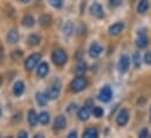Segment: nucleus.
<instances>
[{"label":"nucleus","instance_id":"obj_1","mask_svg":"<svg viewBox=\"0 0 151 138\" xmlns=\"http://www.w3.org/2000/svg\"><path fill=\"white\" fill-rule=\"evenodd\" d=\"M60 93H61V82L59 80L53 82L45 90V95L47 96L48 100H56L60 96Z\"/></svg>","mask_w":151,"mask_h":138},{"label":"nucleus","instance_id":"obj_2","mask_svg":"<svg viewBox=\"0 0 151 138\" xmlns=\"http://www.w3.org/2000/svg\"><path fill=\"white\" fill-rule=\"evenodd\" d=\"M86 87H87V78L83 77V76H81V75L75 77V78L70 82V90L74 91V93L82 91Z\"/></svg>","mask_w":151,"mask_h":138},{"label":"nucleus","instance_id":"obj_3","mask_svg":"<svg viewBox=\"0 0 151 138\" xmlns=\"http://www.w3.org/2000/svg\"><path fill=\"white\" fill-rule=\"evenodd\" d=\"M52 60L56 66H63L67 62L68 56L62 49H55L52 54Z\"/></svg>","mask_w":151,"mask_h":138},{"label":"nucleus","instance_id":"obj_4","mask_svg":"<svg viewBox=\"0 0 151 138\" xmlns=\"http://www.w3.org/2000/svg\"><path fill=\"white\" fill-rule=\"evenodd\" d=\"M41 54L40 53H34V54H32V55H29L28 58H27V60L25 61V68L26 70H28V71H31V70H33V69L37 67V65H38V62L41 60Z\"/></svg>","mask_w":151,"mask_h":138},{"label":"nucleus","instance_id":"obj_5","mask_svg":"<svg viewBox=\"0 0 151 138\" xmlns=\"http://www.w3.org/2000/svg\"><path fill=\"white\" fill-rule=\"evenodd\" d=\"M111 97H113V90H111V88L109 86H104L99 93V100L101 102L107 103V102H109L111 100Z\"/></svg>","mask_w":151,"mask_h":138},{"label":"nucleus","instance_id":"obj_6","mask_svg":"<svg viewBox=\"0 0 151 138\" xmlns=\"http://www.w3.org/2000/svg\"><path fill=\"white\" fill-rule=\"evenodd\" d=\"M130 67V59L128 55H122L118 60V63H117V69L119 73H125Z\"/></svg>","mask_w":151,"mask_h":138},{"label":"nucleus","instance_id":"obj_7","mask_svg":"<svg viewBox=\"0 0 151 138\" xmlns=\"http://www.w3.org/2000/svg\"><path fill=\"white\" fill-rule=\"evenodd\" d=\"M129 121V111L127 109H122L119 110L117 117H116V123L119 125V126H124Z\"/></svg>","mask_w":151,"mask_h":138},{"label":"nucleus","instance_id":"obj_8","mask_svg":"<svg viewBox=\"0 0 151 138\" xmlns=\"http://www.w3.org/2000/svg\"><path fill=\"white\" fill-rule=\"evenodd\" d=\"M90 13H91V15H94V17L97 18V19H102V18L104 17L103 8H102V6H101L100 4H97V2H94V4L90 6Z\"/></svg>","mask_w":151,"mask_h":138},{"label":"nucleus","instance_id":"obj_9","mask_svg":"<svg viewBox=\"0 0 151 138\" xmlns=\"http://www.w3.org/2000/svg\"><path fill=\"white\" fill-rule=\"evenodd\" d=\"M102 50H103V48H102L97 42H94V43H91L90 47H89V56L95 59V58H97V56L102 53Z\"/></svg>","mask_w":151,"mask_h":138},{"label":"nucleus","instance_id":"obj_10","mask_svg":"<svg viewBox=\"0 0 151 138\" xmlns=\"http://www.w3.org/2000/svg\"><path fill=\"white\" fill-rule=\"evenodd\" d=\"M90 106L89 105H84L83 108H81L80 110H78V112H77V117H78V119L80 121H87L89 117H90Z\"/></svg>","mask_w":151,"mask_h":138},{"label":"nucleus","instance_id":"obj_11","mask_svg":"<svg viewBox=\"0 0 151 138\" xmlns=\"http://www.w3.org/2000/svg\"><path fill=\"white\" fill-rule=\"evenodd\" d=\"M148 43H149V39H148V36L147 34L144 33V32H139L138 33V37H137V40H136V45H137V47L138 48H145L147 46H148Z\"/></svg>","mask_w":151,"mask_h":138},{"label":"nucleus","instance_id":"obj_12","mask_svg":"<svg viewBox=\"0 0 151 138\" xmlns=\"http://www.w3.org/2000/svg\"><path fill=\"white\" fill-rule=\"evenodd\" d=\"M66 124H67L66 117L63 115H59L54 121V129L55 130H62L66 128Z\"/></svg>","mask_w":151,"mask_h":138},{"label":"nucleus","instance_id":"obj_13","mask_svg":"<svg viewBox=\"0 0 151 138\" xmlns=\"http://www.w3.org/2000/svg\"><path fill=\"white\" fill-rule=\"evenodd\" d=\"M123 29H124V24H123V22H116V24H114V25H111V26L109 27L108 32H109L110 35L116 36V35L119 34Z\"/></svg>","mask_w":151,"mask_h":138},{"label":"nucleus","instance_id":"obj_14","mask_svg":"<svg viewBox=\"0 0 151 138\" xmlns=\"http://www.w3.org/2000/svg\"><path fill=\"white\" fill-rule=\"evenodd\" d=\"M48 70H49L48 63H46V62L40 63L38 66V69H37V76L40 77V78H43V77L48 74Z\"/></svg>","mask_w":151,"mask_h":138},{"label":"nucleus","instance_id":"obj_15","mask_svg":"<svg viewBox=\"0 0 151 138\" xmlns=\"http://www.w3.org/2000/svg\"><path fill=\"white\" fill-rule=\"evenodd\" d=\"M24 90H25V84L22 81H17L13 86V94L15 96H21L24 94Z\"/></svg>","mask_w":151,"mask_h":138},{"label":"nucleus","instance_id":"obj_16","mask_svg":"<svg viewBox=\"0 0 151 138\" xmlns=\"http://www.w3.org/2000/svg\"><path fill=\"white\" fill-rule=\"evenodd\" d=\"M73 31H74V25L72 21H65L63 25H62V32L66 36H70L73 34Z\"/></svg>","mask_w":151,"mask_h":138},{"label":"nucleus","instance_id":"obj_17","mask_svg":"<svg viewBox=\"0 0 151 138\" xmlns=\"http://www.w3.org/2000/svg\"><path fill=\"white\" fill-rule=\"evenodd\" d=\"M27 121L29 123L31 126H35L38 124V114L35 112V110H29L27 114Z\"/></svg>","mask_w":151,"mask_h":138},{"label":"nucleus","instance_id":"obj_18","mask_svg":"<svg viewBox=\"0 0 151 138\" xmlns=\"http://www.w3.org/2000/svg\"><path fill=\"white\" fill-rule=\"evenodd\" d=\"M52 22H53V19H52V17L49 14H42L40 17V19H39V24L42 27H48V26L52 25Z\"/></svg>","mask_w":151,"mask_h":138},{"label":"nucleus","instance_id":"obj_19","mask_svg":"<svg viewBox=\"0 0 151 138\" xmlns=\"http://www.w3.org/2000/svg\"><path fill=\"white\" fill-rule=\"evenodd\" d=\"M82 138H99V131L95 128H87L83 131Z\"/></svg>","mask_w":151,"mask_h":138},{"label":"nucleus","instance_id":"obj_20","mask_svg":"<svg viewBox=\"0 0 151 138\" xmlns=\"http://www.w3.org/2000/svg\"><path fill=\"white\" fill-rule=\"evenodd\" d=\"M22 25H24L25 27L31 28V27H33V26L35 25V19L33 18L32 14H26V15L24 17V19H22Z\"/></svg>","mask_w":151,"mask_h":138},{"label":"nucleus","instance_id":"obj_21","mask_svg":"<svg viewBox=\"0 0 151 138\" xmlns=\"http://www.w3.org/2000/svg\"><path fill=\"white\" fill-rule=\"evenodd\" d=\"M35 100H37V103L40 105V106H45V105H47L48 103V98H47V96L45 95V93H38L37 95H35Z\"/></svg>","mask_w":151,"mask_h":138},{"label":"nucleus","instance_id":"obj_22","mask_svg":"<svg viewBox=\"0 0 151 138\" xmlns=\"http://www.w3.org/2000/svg\"><path fill=\"white\" fill-rule=\"evenodd\" d=\"M7 41L9 43H17L19 41V33L15 29H12L7 33Z\"/></svg>","mask_w":151,"mask_h":138},{"label":"nucleus","instance_id":"obj_23","mask_svg":"<svg viewBox=\"0 0 151 138\" xmlns=\"http://www.w3.org/2000/svg\"><path fill=\"white\" fill-rule=\"evenodd\" d=\"M148 9H149V1L148 0H141L139 4H138V6H137V12L139 14H143Z\"/></svg>","mask_w":151,"mask_h":138},{"label":"nucleus","instance_id":"obj_24","mask_svg":"<svg viewBox=\"0 0 151 138\" xmlns=\"http://www.w3.org/2000/svg\"><path fill=\"white\" fill-rule=\"evenodd\" d=\"M49 121H50V116H49L48 112H45V111H43V112H41L38 116V122H40V123L43 124V125L48 124Z\"/></svg>","mask_w":151,"mask_h":138},{"label":"nucleus","instance_id":"obj_25","mask_svg":"<svg viewBox=\"0 0 151 138\" xmlns=\"http://www.w3.org/2000/svg\"><path fill=\"white\" fill-rule=\"evenodd\" d=\"M27 41H28V43L31 46H38L39 43H40V41H41V37L38 34H32L28 36Z\"/></svg>","mask_w":151,"mask_h":138},{"label":"nucleus","instance_id":"obj_26","mask_svg":"<svg viewBox=\"0 0 151 138\" xmlns=\"http://www.w3.org/2000/svg\"><path fill=\"white\" fill-rule=\"evenodd\" d=\"M75 70L78 75H82V74H84L86 70H87V65H86L83 61H78L75 67Z\"/></svg>","mask_w":151,"mask_h":138},{"label":"nucleus","instance_id":"obj_27","mask_svg":"<svg viewBox=\"0 0 151 138\" xmlns=\"http://www.w3.org/2000/svg\"><path fill=\"white\" fill-rule=\"evenodd\" d=\"M132 62H134V66H135L136 68H139V67H141L142 60H141V54H139L138 52H135V53H134V55H132Z\"/></svg>","mask_w":151,"mask_h":138},{"label":"nucleus","instance_id":"obj_28","mask_svg":"<svg viewBox=\"0 0 151 138\" xmlns=\"http://www.w3.org/2000/svg\"><path fill=\"white\" fill-rule=\"evenodd\" d=\"M91 112H93V115H94L95 117H97V118H101V117L103 116V109H102L101 106H94L93 110H91Z\"/></svg>","mask_w":151,"mask_h":138},{"label":"nucleus","instance_id":"obj_29","mask_svg":"<svg viewBox=\"0 0 151 138\" xmlns=\"http://www.w3.org/2000/svg\"><path fill=\"white\" fill-rule=\"evenodd\" d=\"M49 4L54 7V8H61L63 5V0H49Z\"/></svg>","mask_w":151,"mask_h":138},{"label":"nucleus","instance_id":"obj_30","mask_svg":"<svg viewBox=\"0 0 151 138\" xmlns=\"http://www.w3.org/2000/svg\"><path fill=\"white\" fill-rule=\"evenodd\" d=\"M12 59L13 60H19L20 58H22V50H20V49H15L13 53H12Z\"/></svg>","mask_w":151,"mask_h":138},{"label":"nucleus","instance_id":"obj_31","mask_svg":"<svg viewBox=\"0 0 151 138\" xmlns=\"http://www.w3.org/2000/svg\"><path fill=\"white\" fill-rule=\"evenodd\" d=\"M144 62L147 65H151V50L145 53V55H144Z\"/></svg>","mask_w":151,"mask_h":138},{"label":"nucleus","instance_id":"obj_32","mask_svg":"<svg viewBox=\"0 0 151 138\" xmlns=\"http://www.w3.org/2000/svg\"><path fill=\"white\" fill-rule=\"evenodd\" d=\"M148 137H149V131H148V129H142L141 132H139L138 138H148Z\"/></svg>","mask_w":151,"mask_h":138},{"label":"nucleus","instance_id":"obj_33","mask_svg":"<svg viewBox=\"0 0 151 138\" xmlns=\"http://www.w3.org/2000/svg\"><path fill=\"white\" fill-rule=\"evenodd\" d=\"M76 109H77V104H76V103H70V104H69V106L67 108V111H68L69 114H73Z\"/></svg>","mask_w":151,"mask_h":138},{"label":"nucleus","instance_id":"obj_34","mask_svg":"<svg viewBox=\"0 0 151 138\" xmlns=\"http://www.w3.org/2000/svg\"><path fill=\"white\" fill-rule=\"evenodd\" d=\"M122 1H123V0H109L110 5H111L113 7H118V6L122 4Z\"/></svg>","mask_w":151,"mask_h":138},{"label":"nucleus","instance_id":"obj_35","mask_svg":"<svg viewBox=\"0 0 151 138\" xmlns=\"http://www.w3.org/2000/svg\"><path fill=\"white\" fill-rule=\"evenodd\" d=\"M17 138H28V135H27V132H26L25 130H21V131L18 134V137Z\"/></svg>","mask_w":151,"mask_h":138},{"label":"nucleus","instance_id":"obj_36","mask_svg":"<svg viewBox=\"0 0 151 138\" xmlns=\"http://www.w3.org/2000/svg\"><path fill=\"white\" fill-rule=\"evenodd\" d=\"M68 138H77V132L76 131H70L69 135H68Z\"/></svg>","mask_w":151,"mask_h":138},{"label":"nucleus","instance_id":"obj_37","mask_svg":"<svg viewBox=\"0 0 151 138\" xmlns=\"http://www.w3.org/2000/svg\"><path fill=\"white\" fill-rule=\"evenodd\" d=\"M2 59H4V48L0 47V60H2Z\"/></svg>","mask_w":151,"mask_h":138},{"label":"nucleus","instance_id":"obj_38","mask_svg":"<svg viewBox=\"0 0 151 138\" xmlns=\"http://www.w3.org/2000/svg\"><path fill=\"white\" fill-rule=\"evenodd\" d=\"M34 138H45V136H43L42 134H38V135H37V136H35Z\"/></svg>","mask_w":151,"mask_h":138},{"label":"nucleus","instance_id":"obj_39","mask_svg":"<svg viewBox=\"0 0 151 138\" xmlns=\"http://www.w3.org/2000/svg\"><path fill=\"white\" fill-rule=\"evenodd\" d=\"M2 84V77H1V75H0V86Z\"/></svg>","mask_w":151,"mask_h":138},{"label":"nucleus","instance_id":"obj_40","mask_svg":"<svg viewBox=\"0 0 151 138\" xmlns=\"http://www.w3.org/2000/svg\"><path fill=\"white\" fill-rule=\"evenodd\" d=\"M20 1H22V2H29L31 0H20Z\"/></svg>","mask_w":151,"mask_h":138},{"label":"nucleus","instance_id":"obj_41","mask_svg":"<svg viewBox=\"0 0 151 138\" xmlns=\"http://www.w3.org/2000/svg\"><path fill=\"white\" fill-rule=\"evenodd\" d=\"M0 117H1V109H0Z\"/></svg>","mask_w":151,"mask_h":138},{"label":"nucleus","instance_id":"obj_42","mask_svg":"<svg viewBox=\"0 0 151 138\" xmlns=\"http://www.w3.org/2000/svg\"><path fill=\"white\" fill-rule=\"evenodd\" d=\"M5 138H12V137H11V136H8V137H5Z\"/></svg>","mask_w":151,"mask_h":138},{"label":"nucleus","instance_id":"obj_43","mask_svg":"<svg viewBox=\"0 0 151 138\" xmlns=\"http://www.w3.org/2000/svg\"><path fill=\"white\" fill-rule=\"evenodd\" d=\"M150 138H151V137H150Z\"/></svg>","mask_w":151,"mask_h":138}]
</instances>
